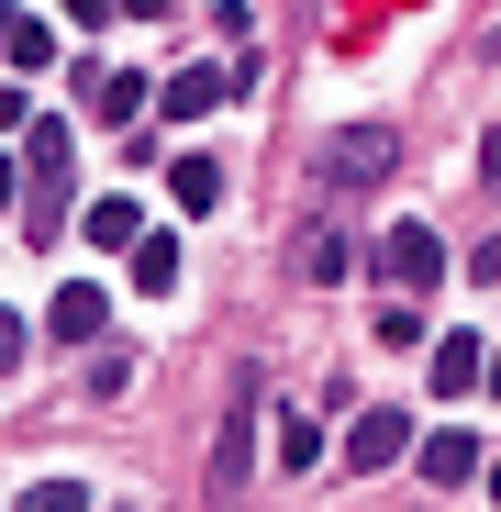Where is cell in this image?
I'll return each mask as SVG.
<instances>
[{
    "mask_svg": "<svg viewBox=\"0 0 501 512\" xmlns=\"http://www.w3.org/2000/svg\"><path fill=\"white\" fill-rule=\"evenodd\" d=\"M368 268H379V301H424V290L446 279V234H435V223H390V234L368 245Z\"/></svg>",
    "mask_w": 501,
    "mask_h": 512,
    "instance_id": "6da1fadb",
    "label": "cell"
},
{
    "mask_svg": "<svg viewBox=\"0 0 501 512\" xmlns=\"http://www.w3.org/2000/svg\"><path fill=\"white\" fill-rule=\"evenodd\" d=\"M257 423H268V390H257V368H245L223 435H212V490H245V479H257Z\"/></svg>",
    "mask_w": 501,
    "mask_h": 512,
    "instance_id": "7a4b0ae2",
    "label": "cell"
},
{
    "mask_svg": "<svg viewBox=\"0 0 501 512\" xmlns=\"http://www.w3.org/2000/svg\"><path fill=\"white\" fill-rule=\"evenodd\" d=\"M78 112H90V123H145L156 90H145L134 67H78Z\"/></svg>",
    "mask_w": 501,
    "mask_h": 512,
    "instance_id": "3957f363",
    "label": "cell"
},
{
    "mask_svg": "<svg viewBox=\"0 0 501 512\" xmlns=\"http://www.w3.org/2000/svg\"><path fill=\"white\" fill-rule=\"evenodd\" d=\"M390 457H412V412L401 401H379V412L346 423V468H390Z\"/></svg>",
    "mask_w": 501,
    "mask_h": 512,
    "instance_id": "277c9868",
    "label": "cell"
},
{
    "mask_svg": "<svg viewBox=\"0 0 501 512\" xmlns=\"http://www.w3.org/2000/svg\"><path fill=\"white\" fill-rule=\"evenodd\" d=\"M234 90H245L234 67H179V78H167V90H156V112H167V123H201V112H223Z\"/></svg>",
    "mask_w": 501,
    "mask_h": 512,
    "instance_id": "5b68a950",
    "label": "cell"
},
{
    "mask_svg": "<svg viewBox=\"0 0 501 512\" xmlns=\"http://www.w3.org/2000/svg\"><path fill=\"white\" fill-rule=\"evenodd\" d=\"M101 323H112V290H101V279H67V290L45 301V334H56V346H90Z\"/></svg>",
    "mask_w": 501,
    "mask_h": 512,
    "instance_id": "8992f818",
    "label": "cell"
},
{
    "mask_svg": "<svg viewBox=\"0 0 501 512\" xmlns=\"http://www.w3.org/2000/svg\"><path fill=\"white\" fill-rule=\"evenodd\" d=\"M0 67L45 78V67H56V23H45V12H23V0H0Z\"/></svg>",
    "mask_w": 501,
    "mask_h": 512,
    "instance_id": "52a82bcc",
    "label": "cell"
},
{
    "mask_svg": "<svg viewBox=\"0 0 501 512\" xmlns=\"http://www.w3.org/2000/svg\"><path fill=\"white\" fill-rule=\"evenodd\" d=\"M412 468H424L435 490H468V479H479V435H468V423H446V435L412 446Z\"/></svg>",
    "mask_w": 501,
    "mask_h": 512,
    "instance_id": "ba28073f",
    "label": "cell"
},
{
    "mask_svg": "<svg viewBox=\"0 0 501 512\" xmlns=\"http://www.w3.org/2000/svg\"><path fill=\"white\" fill-rule=\"evenodd\" d=\"M424 346H435V357H424V368H435V390H446V401H468V390H479V368H490V346H479V334H424Z\"/></svg>",
    "mask_w": 501,
    "mask_h": 512,
    "instance_id": "9c48e42d",
    "label": "cell"
},
{
    "mask_svg": "<svg viewBox=\"0 0 501 512\" xmlns=\"http://www.w3.org/2000/svg\"><path fill=\"white\" fill-rule=\"evenodd\" d=\"M67 112H23V167H34V179H67Z\"/></svg>",
    "mask_w": 501,
    "mask_h": 512,
    "instance_id": "30bf717a",
    "label": "cell"
},
{
    "mask_svg": "<svg viewBox=\"0 0 501 512\" xmlns=\"http://www.w3.org/2000/svg\"><path fill=\"white\" fill-rule=\"evenodd\" d=\"M290 268H301V290H334V279H346V234H334V223H312V234L290 245Z\"/></svg>",
    "mask_w": 501,
    "mask_h": 512,
    "instance_id": "8fae6325",
    "label": "cell"
},
{
    "mask_svg": "<svg viewBox=\"0 0 501 512\" xmlns=\"http://www.w3.org/2000/svg\"><path fill=\"white\" fill-rule=\"evenodd\" d=\"M123 256H134V290H145V301H167V290H179V234H134Z\"/></svg>",
    "mask_w": 501,
    "mask_h": 512,
    "instance_id": "7c38bea8",
    "label": "cell"
},
{
    "mask_svg": "<svg viewBox=\"0 0 501 512\" xmlns=\"http://www.w3.org/2000/svg\"><path fill=\"white\" fill-rule=\"evenodd\" d=\"M78 234H90V245H112V256H123V245L145 234V212H134V190H112V201H90V212H78Z\"/></svg>",
    "mask_w": 501,
    "mask_h": 512,
    "instance_id": "4fadbf2b",
    "label": "cell"
},
{
    "mask_svg": "<svg viewBox=\"0 0 501 512\" xmlns=\"http://www.w3.org/2000/svg\"><path fill=\"white\" fill-rule=\"evenodd\" d=\"M279 468H290V479H301V468H323V423H312L301 401L279 412Z\"/></svg>",
    "mask_w": 501,
    "mask_h": 512,
    "instance_id": "5bb4252c",
    "label": "cell"
},
{
    "mask_svg": "<svg viewBox=\"0 0 501 512\" xmlns=\"http://www.w3.org/2000/svg\"><path fill=\"white\" fill-rule=\"evenodd\" d=\"M167 190H179V212H212V201H223V167H212V156H179Z\"/></svg>",
    "mask_w": 501,
    "mask_h": 512,
    "instance_id": "9a60e30c",
    "label": "cell"
},
{
    "mask_svg": "<svg viewBox=\"0 0 501 512\" xmlns=\"http://www.w3.org/2000/svg\"><path fill=\"white\" fill-rule=\"evenodd\" d=\"M23 512H90V479H34Z\"/></svg>",
    "mask_w": 501,
    "mask_h": 512,
    "instance_id": "2e32d148",
    "label": "cell"
},
{
    "mask_svg": "<svg viewBox=\"0 0 501 512\" xmlns=\"http://www.w3.org/2000/svg\"><path fill=\"white\" fill-rule=\"evenodd\" d=\"M379 346H424V301H379Z\"/></svg>",
    "mask_w": 501,
    "mask_h": 512,
    "instance_id": "e0dca14e",
    "label": "cell"
},
{
    "mask_svg": "<svg viewBox=\"0 0 501 512\" xmlns=\"http://www.w3.org/2000/svg\"><path fill=\"white\" fill-rule=\"evenodd\" d=\"M23 357H34V334H23V312H0V379H12Z\"/></svg>",
    "mask_w": 501,
    "mask_h": 512,
    "instance_id": "ac0fdd59",
    "label": "cell"
},
{
    "mask_svg": "<svg viewBox=\"0 0 501 512\" xmlns=\"http://www.w3.org/2000/svg\"><path fill=\"white\" fill-rule=\"evenodd\" d=\"M23 112H34V90H23V78H0V134H12Z\"/></svg>",
    "mask_w": 501,
    "mask_h": 512,
    "instance_id": "d6986e66",
    "label": "cell"
},
{
    "mask_svg": "<svg viewBox=\"0 0 501 512\" xmlns=\"http://www.w3.org/2000/svg\"><path fill=\"white\" fill-rule=\"evenodd\" d=\"M23 201V156H0V212H12Z\"/></svg>",
    "mask_w": 501,
    "mask_h": 512,
    "instance_id": "ffe728a7",
    "label": "cell"
},
{
    "mask_svg": "<svg viewBox=\"0 0 501 512\" xmlns=\"http://www.w3.org/2000/svg\"><path fill=\"white\" fill-rule=\"evenodd\" d=\"M479 390H490V401H501V346H490V368H479Z\"/></svg>",
    "mask_w": 501,
    "mask_h": 512,
    "instance_id": "44dd1931",
    "label": "cell"
},
{
    "mask_svg": "<svg viewBox=\"0 0 501 512\" xmlns=\"http://www.w3.org/2000/svg\"><path fill=\"white\" fill-rule=\"evenodd\" d=\"M479 479H490V501H501V446H490V457H479Z\"/></svg>",
    "mask_w": 501,
    "mask_h": 512,
    "instance_id": "7402d4cb",
    "label": "cell"
},
{
    "mask_svg": "<svg viewBox=\"0 0 501 512\" xmlns=\"http://www.w3.org/2000/svg\"><path fill=\"white\" fill-rule=\"evenodd\" d=\"M123 12H167V0H123Z\"/></svg>",
    "mask_w": 501,
    "mask_h": 512,
    "instance_id": "603a6c76",
    "label": "cell"
}]
</instances>
